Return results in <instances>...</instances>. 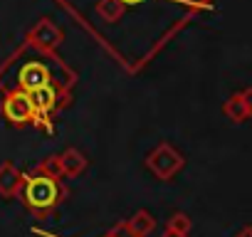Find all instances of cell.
Instances as JSON below:
<instances>
[{
  "label": "cell",
  "instance_id": "cell-1",
  "mask_svg": "<svg viewBox=\"0 0 252 237\" xmlns=\"http://www.w3.org/2000/svg\"><path fill=\"white\" fill-rule=\"evenodd\" d=\"M67 195L69 190L62 185V178H50L40 171L25 173L23 178L20 200L37 220H45L47 215H52L67 200Z\"/></svg>",
  "mask_w": 252,
  "mask_h": 237
},
{
  "label": "cell",
  "instance_id": "cell-2",
  "mask_svg": "<svg viewBox=\"0 0 252 237\" xmlns=\"http://www.w3.org/2000/svg\"><path fill=\"white\" fill-rule=\"evenodd\" d=\"M0 114L5 116V121L10 126H28V124H37V114L32 106V99L28 91H23L20 87L15 89H5L3 101H0Z\"/></svg>",
  "mask_w": 252,
  "mask_h": 237
},
{
  "label": "cell",
  "instance_id": "cell-3",
  "mask_svg": "<svg viewBox=\"0 0 252 237\" xmlns=\"http://www.w3.org/2000/svg\"><path fill=\"white\" fill-rule=\"evenodd\" d=\"M186 166V158L181 156V151H176L168 141L158 144L149 156H146V168L158 178V180H171L176 178V173H181Z\"/></svg>",
  "mask_w": 252,
  "mask_h": 237
},
{
  "label": "cell",
  "instance_id": "cell-4",
  "mask_svg": "<svg viewBox=\"0 0 252 237\" xmlns=\"http://www.w3.org/2000/svg\"><path fill=\"white\" fill-rule=\"evenodd\" d=\"M28 45L32 47V50H37V52H42V55H52L60 45H62V40H64V32H62V28L57 25V23H52L50 18H40L32 28H30V32H28Z\"/></svg>",
  "mask_w": 252,
  "mask_h": 237
},
{
  "label": "cell",
  "instance_id": "cell-5",
  "mask_svg": "<svg viewBox=\"0 0 252 237\" xmlns=\"http://www.w3.org/2000/svg\"><path fill=\"white\" fill-rule=\"evenodd\" d=\"M50 82H52V74L42 62H28L18 72V87L23 91H35V89H40Z\"/></svg>",
  "mask_w": 252,
  "mask_h": 237
},
{
  "label": "cell",
  "instance_id": "cell-6",
  "mask_svg": "<svg viewBox=\"0 0 252 237\" xmlns=\"http://www.w3.org/2000/svg\"><path fill=\"white\" fill-rule=\"evenodd\" d=\"M28 94H30L32 106H35V114H37V124H45V126H47V118H50V114L57 109V101H60L57 89H55L52 84H45V87H40V89H35V91H28ZM37 124H35V126H37Z\"/></svg>",
  "mask_w": 252,
  "mask_h": 237
},
{
  "label": "cell",
  "instance_id": "cell-7",
  "mask_svg": "<svg viewBox=\"0 0 252 237\" xmlns=\"http://www.w3.org/2000/svg\"><path fill=\"white\" fill-rule=\"evenodd\" d=\"M23 178H25V173L18 171L10 161L0 163V198H5V200L18 198L20 188H23Z\"/></svg>",
  "mask_w": 252,
  "mask_h": 237
},
{
  "label": "cell",
  "instance_id": "cell-8",
  "mask_svg": "<svg viewBox=\"0 0 252 237\" xmlns=\"http://www.w3.org/2000/svg\"><path fill=\"white\" fill-rule=\"evenodd\" d=\"M60 161H62V173L67 178H77V176H82L87 171V156L82 151H77V148H67L60 156Z\"/></svg>",
  "mask_w": 252,
  "mask_h": 237
},
{
  "label": "cell",
  "instance_id": "cell-9",
  "mask_svg": "<svg viewBox=\"0 0 252 237\" xmlns=\"http://www.w3.org/2000/svg\"><path fill=\"white\" fill-rule=\"evenodd\" d=\"M126 227H129L131 237H146L149 232H154L156 220L151 217V212H149V210H136L129 220H126Z\"/></svg>",
  "mask_w": 252,
  "mask_h": 237
},
{
  "label": "cell",
  "instance_id": "cell-10",
  "mask_svg": "<svg viewBox=\"0 0 252 237\" xmlns=\"http://www.w3.org/2000/svg\"><path fill=\"white\" fill-rule=\"evenodd\" d=\"M222 114L230 118L232 124H245L247 118H250V114H247V106H245V101H242V96H240V91L237 94H232L225 104H222Z\"/></svg>",
  "mask_w": 252,
  "mask_h": 237
},
{
  "label": "cell",
  "instance_id": "cell-11",
  "mask_svg": "<svg viewBox=\"0 0 252 237\" xmlns=\"http://www.w3.org/2000/svg\"><path fill=\"white\" fill-rule=\"evenodd\" d=\"M126 13V5L121 0H99L96 3V15L104 20V23H119Z\"/></svg>",
  "mask_w": 252,
  "mask_h": 237
},
{
  "label": "cell",
  "instance_id": "cell-12",
  "mask_svg": "<svg viewBox=\"0 0 252 237\" xmlns=\"http://www.w3.org/2000/svg\"><path fill=\"white\" fill-rule=\"evenodd\" d=\"M190 227H193V220H190L186 212H173V215L166 220V230H173V232H183V235H188Z\"/></svg>",
  "mask_w": 252,
  "mask_h": 237
},
{
  "label": "cell",
  "instance_id": "cell-13",
  "mask_svg": "<svg viewBox=\"0 0 252 237\" xmlns=\"http://www.w3.org/2000/svg\"><path fill=\"white\" fill-rule=\"evenodd\" d=\"M37 171L45 173V176H50V178H62V176H64V173H62V161H60V156H47V158H42L40 166H37Z\"/></svg>",
  "mask_w": 252,
  "mask_h": 237
},
{
  "label": "cell",
  "instance_id": "cell-14",
  "mask_svg": "<svg viewBox=\"0 0 252 237\" xmlns=\"http://www.w3.org/2000/svg\"><path fill=\"white\" fill-rule=\"evenodd\" d=\"M104 237H131V232H129V227H126V222H119L109 232H104Z\"/></svg>",
  "mask_w": 252,
  "mask_h": 237
},
{
  "label": "cell",
  "instance_id": "cell-15",
  "mask_svg": "<svg viewBox=\"0 0 252 237\" xmlns=\"http://www.w3.org/2000/svg\"><path fill=\"white\" fill-rule=\"evenodd\" d=\"M240 96H242V101H245V106H247V114L252 116V87L242 89V91H240Z\"/></svg>",
  "mask_w": 252,
  "mask_h": 237
},
{
  "label": "cell",
  "instance_id": "cell-16",
  "mask_svg": "<svg viewBox=\"0 0 252 237\" xmlns=\"http://www.w3.org/2000/svg\"><path fill=\"white\" fill-rule=\"evenodd\" d=\"M235 237H252V225H245V227H242Z\"/></svg>",
  "mask_w": 252,
  "mask_h": 237
},
{
  "label": "cell",
  "instance_id": "cell-17",
  "mask_svg": "<svg viewBox=\"0 0 252 237\" xmlns=\"http://www.w3.org/2000/svg\"><path fill=\"white\" fill-rule=\"evenodd\" d=\"M161 237H188V235H183V232H173V230H166Z\"/></svg>",
  "mask_w": 252,
  "mask_h": 237
},
{
  "label": "cell",
  "instance_id": "cell-18",
  "mask_svg": "<svg viewBox=\"0 0 252 237\" xmlns=\"http://www.w3.org/2000/svg\"><path fill=\"white\" fill-rule=\"evenodd\" d=\"M121 3H124L126 8H134V5H139V3H144V0H121Z\"/></svg>",
  "mask_w": 252,
  "mask_h": 237
}]
</instances>
